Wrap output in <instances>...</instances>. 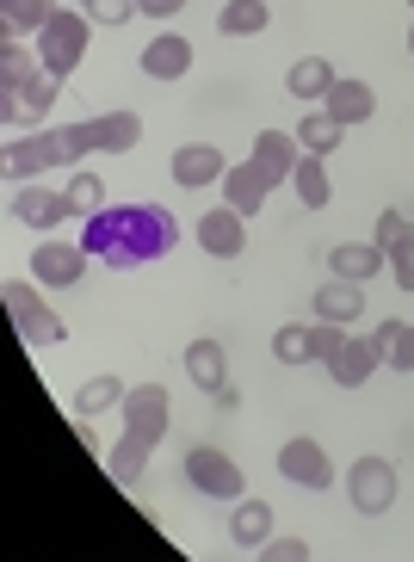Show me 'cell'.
<instances>
[{
    "mask_svg": "<svg viewBox=\"0 0 414 562\" xmlns=\"http://www.w3.org/2000/svg\"><path fill=\"white\" fill-rule=\"evenodd\" d=\"M81 248L124 272V266H149L180 248V223L161 204H112V211H93L81 223Z\"/></svg>",
    "mask_w": 414,
    "mask_h": 562,
    "instance_id": "obj_1",
    "label": "cell"
},
{
    "mask_svg": "<svg viewBox=\"0 0 414 562\" xmlns=\"http://www.w3.org/2000/svg\"><path fill=\"white\" fill-rule=\"evenodd\" d=\"M87 37H93V19H87L81 7H56V19L32 37V50H37V63H44V75L68 81V75L81 68V56H87Z\"/></svg>",
    "mask_w": 414,
    "mask_h": 562,
    "instance_id": "obj_2",
    "label": "cell"
},
{
    "mask_svg": "<svg viewBox=\"0 0 414 562\" xmlns=\"http://www.w3.org/2000/svg\"><path fill=\"white\" fill-rule=\"evenodd\" d=\"M81 161V143H75V124H63V131H32V136H13L7 143V180L32 186V173H44V167H75Z\"/></svg>",
    "mask_w": 414,
    "mask_h": 562,
    "instance_id": "obj_3",
    "label": "cell"
},
{
    "mask_svg": "<svg viewBox=\"0 0 414 562\" xmlns=\"http://www.w3.org/2000/svg\"><path fill=\"white\" fill-rule=\"evenodd\" d=\"M0 297H7V315H13V328H19V340L25 347H63V315L51 310V303L37 297V284H25V279H7L0 284Z\"/></svg>",
    "mask_w": 414,
    "mask_h": 562,
    "instance_id": "obj_4",
    "label": "cell"
},
{
    "mask_svg": "<svg viewBox=\"0 0 414 562\" xmlns=\"http://www.w3.org/2000/svg\"><path fill=\"white\" fill-rule=\"evenodd\" d=\"M402 334V322H378L371 334H347V347L328 359V378L340 383V390H359L378 364H390V340Z\"/></svg>",
    "mask_w": 414,
    "mask_h": 562,
    "instance_id": "obj_5",
    "label": "cell"
},
{
    "mask_svg": "<svg viewBox=\"0 0 414 562\" xmlns=\"http://www.w3.org/2000/svg\"><path fill=\"white\" fill-rule=\"evenodd\" d=\"M186 482H192L204 501H242V495H248L242 463L223 458L216 446H192V451H186Z\"/></svg>",
    "mask_w": 414,
    "mask_h": 562,
    "instance_id": "obj_6",
    "label": "cell"
},
{
    "mask_svg": "<svg viewBox=\"0 0 414 562\" xmlns=\"http://www.w3.org/2000/svg\"><path fill=\"white\" fill-rule=\"evenodd\" d=\"M75 143H81V155H124V149L143 143V117H136L131 105L100 112V117H81V124H75Z\"/></svg>",
    "mask_w": 414,
    "mask_h": 562,
    "instance_id": "obj_7",
    "label": "cell"
},
{
    "mask_svg": "<svg viewBox=\"0 0 414 562\" xmlns=\"http://www.w3.org/2000/svg\"><path fill=\"white\" fill-rule=\"evenodd\" d=\"M347 495H353V507H359L365 519L390 513V507H396V463H390V458H359L347 470Z\"/></svg>",
    "mask_w": 414,
    "mask_h": 562,
    "instance_id": "obj_8",
    "label": "cell"
},
{
    "mask_svg": "<svg viewBox=\"0 0 414 562\" xmlns=\"http://www.w3.org/2000/svg\"><path fill=\"white\" fill-rule=\"evenodd\" d=\"M87 260H93V254H87L81 241H44V248L32 254V279L44 284V291H75V284L87 279Z\"/></svg>",
    "mask_w": 414,
    "mask_h": 562,
    "instance_id": "obj_9",
    "label": "cell"
},
{
    "mask_svg": "<svg viewBox=\"0 0 414 562\" xmlns=\"http://www.w3.org/2000/svg\"><path fill=\"white\" fill-rule=\"evenodd\" d=\"M167 414H174V402H167L161 383H136L131 396H124V432L161 446V439H167Z\"/></svg>",
    "mask_w": 414,
    "mask_h": 562,
    "instance_id": "obj_10",
    "label": "cell"
},
{
    "mask_svg": "<svg viewBox=\"0 0 414 562\" xmlns=\"http://www.w3.org/2000/svg\"><path fill=\"white\" fill-rule=\"evenodd\" d=\"M279 476H284V482H298V488H315V495H322V488L334 482V458H328L322 446H315V439H284V451H279Z\"/></svg>",
    "mask_w": 414,
    "mask_h": 562,
    "instance_id": "obj_11",
    "label": "cell"
},
{
    "mask_svg": "<svg viewBox=\"0 0 414 562\" xmlns=\"http://www.w3.org/2000/svg\"><path fill=\"white\" fill-rule=\"evenodd\" d=\"M199 248L211 260H235V254L248 248V216L235 211V204H216V211L199 216Z\"/></svg>",
    "mask_w": 414,
    "mask_h": 562,
    "instance_id": "obj_12",
    "label": "cell"
},
{
    "mask_svg": "<svg viewBox=\"0 0 414 562\" xmlns=\"http://www.w3.org/2000/svg\"><path fill=\"white\" fill-rule=\"evenodd\" d=\"M56 75H37V81H25L19 93H0V117L13 124V131H32V124H44L51 117V105H56Z\"/></svg>",
    "mask_w": 414,
    "mask_h": 562,
    "instance_id": "obj_13",
    "label": "cell"
},
{
    "mask_svg": "<svg viewBox=\"0 0 414 562\" xmlns=\"http://www.w3.org/2000/svg\"><path fill=\"white\" fill-rule=\"evenodd\" d=\"M272 186H279V180H272V173H266V167L248 155V161H235L230 173H223V204H235L242 216H254V211H266Z\"/></svg>",
    "mask_w": 414,
    "mask_h": 562,
    "instance_id": "obj_14",
    "label": "cell"
},
{
    "mask_svg": "<svg viewBox=\"0 0 414 562\" xmlns=\"http://www.w3.org/2000/svg\"><path fill=\"white\" fill-rule=\"evenodd\" d=\"M167 167H174V186H186V192H204V186H216L230 173V161H223L216 143H186V149H174Z\"/></svg>",
    "mask_w": 414,
    "mask_h": 562,
    "instance_id": "obj_15",
    "label": "cell"
},
{
    "mask_svg": "<svg viewBox=\"0 0 414 562\" xmlns=\"http://www.w3.org/2000/svg\"><path fill=\"white\" fill-rule=\"evenodd\" d=\"M68 216H75L68 192H44V186H19L13 192V223H25V229H56Z\"/></svg>",
    "mask_w": 414,
    "mask_h": 562,
    "instance_id": "obj_16",
    "label": "cell"
},
{
    "mask_svg": "<svg viewBox=\"0 0 414 562\" xmlns=\"http://www.w3.org/2000/svg\"><path fill=\"white\" fill-rule=\"evenodd\" d=\"M322 112L340 117V124L353 131V124H371V112H378V93H371V81H347V75H340V81L328 87Z\"/></svg>",
    "mask_w": 414,
    "mask_h": 562,
    "instance_id": "obj_17",
    "label": "cell"
},
{
    "mask_svg": "<svg viewBox=\"0 0 414 562\" xmlns=\"http://www.w3.org/2000/svg\"><path fill=\"white\" fill-rule=\"evenodd\" d=\"M334 81H340V75H334L328 56H298V63H291V75H284V93H291V100H303V105H322Z\"/></svg>",
    "mask_w": 414,
    "mask_h": 562,
    "instance_id": "obj_18",
    "label": "cell"
},
{
    "mask_svg": "<svg viewBox=\"0 0 414 562\" xmlns=\"http://www.w3.org/2000/svg\"><path fill=\"white\" fill-rule=\"evenodd\" d=\"M383 266H390V254H383L378 241H340V248L328 254V272H334V279H353V284L378 279Z\"/></svg>",
    "mask_w": 414,
    "mask_h": 562,
    "instance_id": "obj_19",
    "label": "cell"
},
{
    "mask_svg": "<svg viewBox=\"0 0 414 562\" xmlns=\"http://www.w3.org/2000/svg\"><path fill=\"white\" fill-rule=\"evenodd\" d=\"M365 315V284H353V279H328L322 291H315V322H359Z\"/></svg>",
    "mask_w": 414,
    "mask_h": 562,
    "instance_id": "obj_20",
    "label": "cell"
},
{
    "mask_svg": "<svg viewBox=\"0 0 414 562\" xmlns=\"http://www.w3.org/2000/svg\"><path fill=\"white\" fill-rule=\"evenodd\" d=\"M186 68H192V44H186L180 32H161L149 50H143V75H149V81H180Z\"/></svg>",
    "mask_w": 414,
    "mask_h": 562,
    "instance_id": "obj_21",
    "label": "cell"
},
{
    "mask_svg": "<svg viewBox=\"0 0 414 562\" xmlns=\"http://www.w3.org/2000/svg\"><path fill=\"white\" fill-rule=\"evenodd\" d=\"M37 75H44V63H37V50H25V37H0V93H19Z\"/></svg>",
    "mask_w": 414,
    "mask_h": 562,
    "instance_id": "obj_22",
    "label": "cell"
},
{
    "mask_svg": "<svg viewBox=\"0 0 414 562\" xmlns=\"http://www.w3.org/2000/svg\"><path fill=\"white\" fill-rule=\"evenodd\" d=\"M186 378L199 383L204 396L223 390V383H230V359H223V347H216V340H192V347H186Z\"/></svg>",
    "mask_w": 414,
    "mask_h": 562,
    "instance_id": "obj_23",
    "label": "cell"
},
{
    "mask_svg": "<svg viewBox=\"0 0 414 562\" xmlns=\"http://www.w3.org/2000/svg\"><path fill=\"white\" fill-rule=\"evenodd\" d=\"M230 538L242 550H260L266 538H272V507H266V501H235V513H230Z\"/></svg>",
    "mask_w": 414,
    "mask_h": 562,
    "instance_id": "obj_24",
    "label": "cell"
},
{
    "mask_svg": "<svg viewBox=\"0 0 414 562\" xmlns=\"http://www.w3.org/2000/svg\"><path fill=\"white\" fill-rule=\"evenodd\" d=\"M149 439H136V432H124L118 446H105V470H112V482H124V488H136L143 482V463H149Z\"/></svg>",
    "mask_w": 414,
    "mask_h": 562,
    "instance_id": "obj_25",
    "label": "cell"
},
{
    "mask_svg": "<svg viewBox=\"0 0 414 562\" xmlns=\"http://www.w3.org/2000/svg\"><path fill=\"white\" fill-rule=\"evenodd\" d=\"M340 136H347V124H340V117H328L322 105H315V112H303V124H298L303 155H334V149H340Z\"/></svg>",
    "mask_w": 414,
    "mask_h": 562,
    "instance_id": "obj_26",
    "label": "cell"
},
{
    "mask_svg": "<svg viewBox=\"0 0 414 562\" xmlns=\"http://www.w3.org/2000/svg\"><path fill=\"white\" fill-rule=\"evenodd\" d=\"M0 19L13 37H37L56 19V0H0Z\"/></svg>",
    "mask_w": 414,
    "mask_h": 562,
    "instance_id": "obj_27",
    "label": "cell"
},
{
    "mask_svg": "<svg viewBox=\"0 0 414 562\" xmlns=\"http://www.w3.org/2000/svg\"><path fill=\"white\" fill-rule=\"evenodd\" d=\"M291 186H298V199L310 204V211H328L334 204V180H328V167H322V155H303Z\"/></svg>",
    "mask_w": 414,
    "mask_h": 562,
    "instance_id": "obj_28",
    "label": "cell"
},
{
    "mask_svg": "<svg viewBox=\"0 0 414 562\" xmlns=\"http://www.w3.org/2000/svg\"><path fill=\"white\" fill-rule=\"evenodd\" d=\"M266 19H272L266 0H230V7L216 13V32L223 37H254V32H266Z\"/></svg>",
    "mask_w": 414,
    "mask_h": 562,
    "instance_id": "obj_29",
    "label": "cell"
},
{
    "mask_svg": "<svg viewBox=\"0 0 414 562\" xmlns=\"http://www.w3.org/2000/svg\"><path fill=\"white\" fill-rule=\"evenodd\" d=\"M272 359H279V364H315V359H322V352H315V328L284 322V328L272 334Z\"/></svg>",
    "mask_w": 414,
    "mask_h": 562,
    "instance_id": "obj_30",
    "label": "cell"
},
{
    "mask_svg": "<svg viewBox=\"0 0 414 562\" xmlns=\"http://www.w3.org/2000/svg\"><path fill=\"white\" fill-rule=\"evenodd\" d=\"M124 383L118 378H87L81 390H75V414H105V408H124Z\"/></svg>",
    "mask_w": 414,
    "mask_h": 562,
    "instance_id": "obj_31",
    "label": "cell"
},
{
    "mask_svg": "<svg viewBox=\"0 0 414 562\" xmlns=\"http://www.w3.org/2000/svg\"><path fill=\"white\" fill-rule=\"evenodd\" d=\"M68 199H75V211H100V199H105V180L100 173H75V180H68Z\"/></svg>",
    "mask_w": 414,
    "mask_h": 562,
    "instance_id": "obj_32",
    "label": "cell"
},
{
    "mask_svg": "<svg viewBox=\"0 0 414 562\" xmlns=\"http://www.w3.org/2000/svg\"><path fill=\"white\" fill-rule=\"evenodd\" d=\"M390 279H396L402 291H414V229L402 235L396 248H390Z\"/></svg>",
    "mask_w": 414,
    "mask_h": 562,
    "instance_id": "obj_33",
    "label": "cell"
},
{
    "mask_svg": "<svg viewBox=\"0 0 414 562\" xmlns=\"http://www.w3.org/2000/svg\"><path fill=\"white\" fill-rule=\"evenodd\" d=\"M87 19H93V25H131L136 0H93V7H87Z\"/></svg>",
    "mask_w": 414,
    "mask_h": 562,
    "instance_id": "obj_34",
    "label": "cell"
},
{
    "mask_svg": "<svg viewBox=\"0 0 414 562\" xmlns=\"http://www.w3.org/2000/svg\"><path fill=\"white\" fill-rule=\"evenodd\" d=\"M409 229H414V223H409L402 211H383V216H378V235H371V241H378V248L390 254V248H396V241H402Z\"/></svg>",
    "mask_w": 414,
    "mask_h": 562,
    "instance_id": "obj_35",
    "label": "cell"
},
{
    "mask_svg": "<svg viewBox=\"0 0 414 562\" xmlns=\"http://www.w3.org/2000/svg\"><path fill=\"white\" fill-rule=\"evenodd\" d=\"M260 557H272V562H310V544H303V538H266Z\"/></svg>",
    "mask_w": 414,
    "mask_h": 562,
    "instance_id": "obj_36",
    "label": "cell"
},
{
    "mask_svg": "<svg viewBox=\"0 0 414 562\" xmlns=\"http://www.w3.org/2000/svg\"><path fill=\"white\" fill-rule=\"evenodd\" d=\"M390 364H396V371H414V328L409 322H402V334L390 340Z\"/></svg>",
    "mask_w": 414,
    "mask_h": 562,
    "instance_id": "obj_37",
    "label": "cell"
},
{
    "mask_svg": "<svg viewBox=\"0 0 414 562\" xmlns=\"http://www.w3.org/2000/svg\"><path fill=\"white\" fill-rule=\"evenodd\" d=\"M136 13H149V19H174V13H186V0H136Z\"/></svg>",
    "mask_w": 414,
    "mask_h": 562,
    "instance_id": "obj_38",
    "label": "cell"
},
{
    "mask_svg": "<svg viewBox=\"0 0 414 562\" xmlns=\"http://www.w3.org/2000/svg\"><path fill=\"white\" fill-rule=\"evenodd\" d=\"M211 402H216V408H235V402H242V390H235V383H223V390H211Z\"/></svg>",
    "mask_w": 414,
    "mask_h": 562,
    "instance_id": "obj_39",
    "label": "cell"
},
{
    "mask_svg": "<svg viewBox=\"0 0 414 562\" xmlns=\"http://www.w3.org/2000/svg\"><path fill=\"white\" fill-rule=\"evenodd\" d=\"M409 56H414V25H409Z\"/></svg>",
    "mask_w": 414,
    "mask_h": 562,
    "instance_id": "obj_40",
    "label": "cell"
},
{
    "mask_svg": "<svg viewBox=\"0 0 414 562\" xmlns=\"http://www.w3.org/2000/svg\"><path fill=\"white\" fill-rule=\"evenodd\" d=\"M75 7H93V0H75Z\"/></svg>",
    "mask_w": 414,
    "mask_h": 562,
    "instance_id": "obj_41",
    "label": "cell"
},
{
    "mask_svg": "<svg viewBox=\"0 0 414 562\" xmlns=\"http://www.w3.org/2000/svg\"><path fill=\"white\" fill-rule=\"evenodd\" d=\"M409 7H414V0H409Z\"/></svg>",
    "mask_w": 414,
    "mask_h": 562,
    "instance_id": "obj_42",
    "label": "cell"
}]
</instances>
